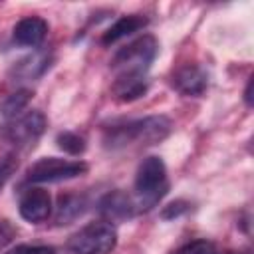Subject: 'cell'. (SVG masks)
Listing matches in <instances>:
<instances>
[{
	"instance_id": "cell-1",
	"label": "cell",
	"mask_w": 254,
	"mask_h": 254,
	"mask_svg": "<svg viewBox=\"0 0 254 254\" xmlns=\"http://www.w3.org/2000/svg\"><path fill=\"white\" fill-rule=\"evenodd\" d=\"M173 129V123L165 115H149L143 119L113 125L103 135V145L111 151L131 145H155L163 141Z\"/></svg>"
},
{
	"instance_id": "cell-2",
	"label": "cell",
	"mask_w": 254,
	"mask_h": 254,
	"mask_svg": "<svg viewBox=\"0 0 254 254\" xmlns=\"http://www.w3.org/2000/svg\"><path fill=\"white\" fill-rule=\"evenodd\" d=\"M169 190V179H167V167L161 157H145L135 175V208L139 212L151 210Z\"/></svg>"
},
{
	"instance_id": "cell-3",
	"label": "cell",
	"mask_w": 254,
	"mask_h": 254,
	"mask_svg": "<svg viewBox=\"0 0 254 254\" xmlns=\"http://www.w3.org/2000/svg\"><path fill=\"white\" fill-rule=\"evenodd\" d=\"M157 52H159V42L151 34H145L133 40L131 44L123 46L111 60V69L115 73V79L145 77Z\"/></svg>"
},
{
	"instance_id": "cell-4",
	"label": "cell",
	"mask_w": 254,
	"mask_h": 254,
	"mask_svg": "<svg viewBox=\"0 0 254 254\" xmlns=\"http://www.w3.org/2000/svg\"><path fill=\"white\" fill-rule=\"evenodd\" d=\"M117 244V230L107 220L89 222L69 236L67 248L73 254H109Z\"/></svg>"
},
{
	"instance_id": "cell-5",
	"label": "cell",
	"mask_w": 254,
	"mask_h": 254,
	"mask_svg": "<svg viewBox=\"0 0 254 254\" xmlns=\"http://www.w3.org/2000/svg\"><path fill=\"white\" fill-rule=\"evenodd\" d=\"M87 173V163L69 161L60 157H44L38 159L26 173L28 183H60L81 177Z\"/></svg>"
},
{
	"instance_id": "cell-6",
	"label": "cell",
	"mask_w": 254,
	"mask_h": 254,
	"mask_svg": "<svg viewBox=\"0 0 254 254\" xmlns=\"http://www.w3.org/2000/svg\"><path fill=\"white\" fill-rule=\"evenodd\" d=\"M46 131V117L40 111H28L24 115L14 117L4 127V139L16 147H30L34 145L42 133Z\"/></svg>"
},
{
	"instance_id": "cell-7",
	"label": "cell",
	"mask_w": 254,
	"mask_h": 254,
	"mask_svg": "<svg viewBox=\"0 0 254 254\" xmlns=\"http://www.w3.org/2000/svg\"><path fill=\"white\" fill-rule=\"evenodd\" d=\"M20 216L28 222H44L50 212H52V198H50V192L40 189V187H32L28 189L22 198H20Z\"/></svg>"
},
{
	"instance_id": "cell-8",
	"label": "cell",
	"mask_w": 254,
	"mask_h": 254,
	"mask_svg": "<svg viewBox=\"0 0 254 254\" xmlns=\"http://www.w3.org/2000/svg\"><path fill=\"white\" fill-rule=\"evenodd\" d=\"M97 210L107 222H117V220H127L137 214L135 200L123 190H111L105 196H101Z\"/></svg>"
},
{
	"instance_id": "cell-9",
	"label": "cell",
	"mask_w": 254,
	"mask_h": 254,
	"mask_svg": "<svg viewBox=\"0 0 254 254\" xmlns=\"http://www.w3.org/2000/svg\"><path fill=\"white\" fill-rule=\"evenodd\" d=\"M208 85V75L202 67L187 64L173 73V87L183 95H200Z\"/></svg>"
},
{
	"instance_id": "cell-10",
	"label": "cell",
	"mask_w": 254,
	"mask_h": 254,
	"mask_svg": "<svg viewBox=\"0 0 254 254\" xmlns=\"http://www.w3.org/2000/svg\"><path fill=\"white\" fill-rule=\"evenodd\" d=\"M48 34V22L40 16H28L22 18L14 30H12V38L18 46H26V48H36L44 42Z\"/></svg>"
},
{
	"instance_id": "cell-11",
	"label": "cell",
	"mask_w": 254,
	"mask_h": 254,
	"mask_svg": "<svg viewBox=\"0 0 254 254\" xmlns=\"http://www.w3.org/2000/svg\"><path fill=\"white\" fill-rule=\"evenodd\" d=\"M87 208V200L81 194H62L58 198V206H56V214L54 220L56 224H69L75 218H79Z\"/></svg>"
},
{
	"instance_id": "cell-12",
	"label": "cell",
	"mask_w": 254,
	"mask_h": 254,
	"mask_svg": "<svg viewBox=\"0 0 254 254\" xmlns=\"http://www.w3.org/2000/svg\"><path fill=\"white\" fill-rule=\"evenodd\" d=\"M149 24V20L145 18V16H141V14H129V16H121L105 34H103V38H101V42L103 44H115L117 40H121V38H127V36H131L133 32H139V30H143L145 26Z\"/></svg>"
},
{
	"instance_id": "cell-13",
	"label": "cell",
	"mask_w": 254,
	"mask_h": 254,
	"mask_svg": "<svg viewBox=\"0 0 254 254\" xmlns=\"http://www.w3.org/2000/svg\"><path fill=\"white\" fill-rule=\"evenodd\" d=\"M147 77H137V79H115L113 81V87H111V93L117 101H135L139 99L141 95L147 93Z\"/></svg>"
},
{
	"instance_id": "cell-14",
	"label": "cell",
	"mask_w": 254,
	"mask_h": 254,
	"mask_svg": "<svg viewBox=\"0 0 254 254\" xmlns=\"http://www.w3.org/2000/svg\"><path fill=\"white\" fill-rule=\"evenodd\" d=\"M30 99H32V91L30 89H18V91L10 93L0 103V113L6 119H14V117H18L26 109V105L30 103Z\"/></svg>"
},
{
	"instance_id": "cell-15",
	"label": "cell",
	"mask_w": 254,
	"mask_h": 254,
	"mask_svg": "<svg viewBox=\"0 0 254 254\" xmlns=\"http://www.w3.org/2000/svg\"><path fill=\"white\" fill-rule=\"evenodd\" d=\"M50 65V60L46 54H36V56H30L22 62H18V65L14 67V71L22 77H36L40 73H44Z\"/></svg>"
},
{
	"instance_id": "cell-16",
	"label": "cell",
	"mask_w": 254,
	"mask_h": 254,
	"mask_svg": "<svg viewBox=\"0 0 254 254\" xmlns=\"http://www.w3.org/2000/svg\"><path fill=\"white\" fill-rule=\"evenodd\" d=\"M56 143H58V147L64 153L73 155V157H77V155H81L85 151V139L81 135L73 133V131H62V133H58Z\"/></svg>"
},
{
	"instance_id": "cell-17",
	"label": "cell",
	"mask_w": 254,
	"mask_h": 254,
	"mask_svg": "<svg viewBox=\"0 0 254 254\" xmlns=\"http://www.w3.org/2000/svg\"><path fill=\"white\" fill-rule=\"evenodd\" d=\"M175 254H216V246L210 240H194L181 246Z\"/></svg>"
},
{
	"instance_id": "cell-18",
	"label": "cell",
	"mask_w": 254,
	"mask_h": 254,
	"mask_svg": "<svg viewBox=\"0 0 254 254\" xmlns=\"http://www.w3.org/2000/svg\"><path fill=\"white\" fill-rule=\"evenodd\" d=\"M16 169H18V161L14 157H2L0 159V189L8 183V179L14 175Z\"/></svg>"
},
{
	"instance_id": "cell-19",
	"label": "cell",
	"mask_w": 254,
	"mask_h": 254,
	"mask_svg": "<svg viewBox=\"0 0 254 254\" xmlns=\"http://www.w3.org/2000/svg\"><path fill=\"white\" fill-rule=\"evenodd\" d=\"M187 210H189V204H187L185 200H175V202H171V204H167V206L163 208L161 216H163L165 220H171V218L181 216V214L187 212Z\"/></svg>"
},
{
	"instance_id": "cell-20",
	"label": "cell",
	"mask_w": 254,
	"mask_h": 254,
	"mask_svg": "<svg viewBox=\"0 0 254 254\" xmlns=\"http://www.w3.org/2000/svg\"><path fill=\"white\" fill-rule=\"evenodd\" d=\"M8 254H56V250L52 246H30V244H22V246H16Z\"/></svg>"
},
{
	"instance_id": "cell-21",
	"label": "cell",
	"mask_w": 254,
	"mask_h": 254,
	"mask_svg": "<svg viewBox=\"0 0 254 254\" xmlns=\"http://www.w3.org/2000/svg\"><path fill=\"white\" fill-rule=\"evenodd\" d=\"M16 236V228L8 220H0V250L6 248Z\"/></svg>"
},
{
	"instance_id": "cell-22",
	"label": "cell",
	"mask_w": 254,
	"mask_h": 254,
	"mask_svg": "<svg viewBox=\"0 0 254 254\" xmlns=\"http://www.w3.org/2000/svg\"><path fill=\"white\" fill-rule=\"evenodd\" d=\"M244 101H246L248 107L252 105V79L248 81V85H246V89H244Z\"/></svg>"
},
{
	"instance_id": "cell-23",
	"label": "cell",
	"mask_w": 254,
	"mask_h": 254,
	"mask_svg": "<svg viewBox=\"0 0 254 254\" xmlns=\"http://www.w3.org/2000/svg\"><path fill=\"white\" fill-rule=\"evenodd\" d=\"M226 254H250V250H242V252H226Z\"/></svg>"
}]
</instances>
